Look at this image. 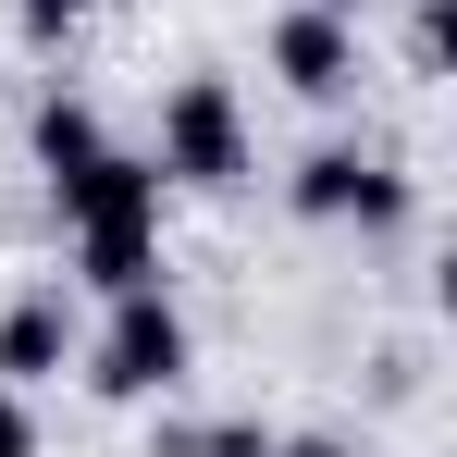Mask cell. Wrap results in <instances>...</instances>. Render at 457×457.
<instances>
[{"label": "cell", "mask_w": 457, "mask_h": 457, "mask_svg": "<svg viewBox=\"0 0 457 457\" xmlns=\"http://www.w3.org/2000/svg\"><path fill=\"white\" fill-rule=\"evenodd\" d=\"M445 50H457V0H420V12H408V62L445 75Z\"/></svg>", "instance_id": "cell-11"}, {"label": "cell", "mask_w": 457, "mask_h": 457, "mask_svg": "<svg viewBox=\"0 0 457 457\" xmlns=\"http://www.w3.org/2000/svg\"><path fill=\"white\" fill-rule=\"evenodd\" d=\"M50 211L62 223H161V161H137V149H99V161H75V173H50Z\"/></svg>", "instance_id": "cell-5"}, {"label": "cell", "mask_w": 457, "mask_h": 457, "mask_svg": "<svg viewBox=\"0 0 457 457\" xmlns=\"http://www.w3.org/2000/svg\"><path fill=\"white\" fill-rule=\"evenodd\" d=\"M87 359V395H112V408H149V395H173L186 383V359H198V334H186V309L161 297H112V321L75 346Z\"/></svg>", "instance_id": "cell-1"}, {"label": "cell", "mask_w": 457, "mask_h": 457, "mask_svg": "<svg viewBox=\"0 0 457 457\" xmlns=\"http://www.w3.org/2000/svg\"><path fill=\"white\" fill-rule=\"evenodd\" d=\"M321 12H346V25H359V12H371V0H321Z\"/></svg>", "instance_id": "cell-14"}, {"label": "cell", "mask_w": 457, "mask_h": 457, "mask_svg": "<svg viewBox=\"0 0 457 457\" xmlns=\"http://www.w3.org/2000/svg\"><path fill=\"white\" fill-rule=\"evenodd\" d=\"M285 211H297V223L408 235V223H420V186H408V173H395L383 149H346V137H334V149H309L297 173H285Z\"/></svg>", "instance_id": "cell-3"}, {"label": "cell", "mask_w": 457, "mask_h": 457, "mask_svg": "<svg viewBox=\"0 0 457 457\" xmlns=\"http://www.w3.org/2000/svg\"><path fill=\"white\" fill-rule=\"evenodd\" d=\"M75 272L99 285V297H149L173 260H161V223H87L75 235Z\"/></svg>", "instance_id": "cell-7"}, {"label": "cell", "mask_w": 457, "mask_h": 457, "mask_svg": "<svg viewBox=\"0 0 457 457\" xmlns=\"http://www.w3.org/2000/svg\"><path fill=\"white\" fill-rule=\"evenodd\" d=\"M260 445H272L260 420H173V433H161L149 457H260Z\"/></svg>", "instance_id": "cell-9"}, {"label": "cell", "mask_w": 457, "mask_h": 457, "mask_svg": "<svg viewBox=\"0 0 457 457\" xmlns=\"http://www.w3.org/2000/svg\"><path fill=\"white\" fill-rule=\"evenodd\" d=\"M0 457H37V408H25L12 383H0Z\"/></svg>", "instance_id": "cell-12"}, {"label": "cell", "mask_w": 457, "mask_h": 457, "mask_svg": "<svg viewBox=\"0 0 457 457\" xmlns=\"http://www.w3.org/2000/svg\"><path fill=\"white\" fill-rule=\"evenodd\" d=\"M25 137H37V173H75V161H99V149H112V124H99V112H87L75 87H50V99H37V124H25Z\"/></svg>", "instance_id": "cell-8"}, {"label": "cell", "mask_w": 457, "mask_h": 457, "mask_svg": "<svg viewBox=\"0 0 457 457\" xmlns=\"http://www.w3.org/2000/svg\"><path fill=\"white\" fill-rule=\"evenodd\" d=\"M272 75L297 87V99L334 112V99L359 87V25H346V12H321V0H297V12L272 25Z\"/></svg>", "instance_id": "cell-4"}, {"label": "cell", "mask_w": 457, "mask_h": 457, "mask_svg": "<svg viewBox=\"0 0 457 457\" xmlns=\"http://www.w3.org/2000/svg\"><path fill=\"white\" fill-rule=\"evenodd\" d=\"M12 37H25V50H75V37H87V0H12Z\"/></svg>", "instance_id": "cell-10"}, {"label": "cell", "mask_w": 457, "mask_h": 457, "mask_svg": "<svg viewBox=\"0 0 457 457\" xmlns=\"http://www.w3.org/2000/svg\"><path fill=\"white\" fill-rule=\"evenodd\" d=\"M161 186H198V198H235L247 173H260V149H247V99H235L223 75H186L173 99H161Z\"/></svg>", "instance_id": "cell-2"}, {"label": "cell", "mask_w": 457, "mask_h": 457, "mask_svg": "<svg viewBox=\"0 0 457 457\" xmlns=\"http://www.w3.org/2000/svg\"><path fill=\"white\" fill-rule=\"evenodd\" d=\"M260 457H359V445H346V433H272Z\"/></svg>", "instance_id": "cell-13"}, {"label": "cell", "mask_w": 457, "mask_h": 457, "mask_svg": "<svg viewBox=\"0 0 457 457\" xmlns=\"http://www.w3.org/2000/svg\"><path fill=\"white\" fill-rule=\"evenodd\" d=\"M50 371H75V309H62V285H37V297L0 309V383L37 395Z\"/></svg>", "instance_id": "cell-6"}]
</instances>
